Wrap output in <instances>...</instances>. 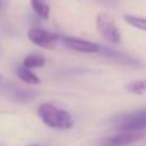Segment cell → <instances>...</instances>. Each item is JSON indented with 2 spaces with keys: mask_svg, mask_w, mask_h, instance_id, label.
I'll list each match as a JSON object with an SVG mask.
<instances>
[{
  "mask_svg": "<svg viewBox=\"0 0 146 146\" xmlns=\"http://www.w3.org/2000/svg\"><path fill=\"white\" fill-rule=\"evenodd\" d=\"M127 90L135 95H145L146 94V79L135 80L127 84Z\"/></svg>",
  "mask_w": 146,
  "mask_h": 146,
  "instance_id": "cell-12",
  "label": "cell"
},
{
  "mask_svg": "<svg viewBox=\"0 0 146 146\" xmlns=\"http://www.w3.org/2000/svg\"><path fill=\"white\" fill-rule=\"evenodd\" d=\"M0 7H1V0H0Z\"/></svg>",
  "mask_w": 146,
  "mask_h": 146,
  "instance_id": "cell-16",
  "label": "cell"
},
{
  "mask_svg": "<svg viewBox=\"0 0 146 146\" xmlns=\"http://www.w3.org/2000/svg\"><path fill=\"white\" fill-rule=\"evenodd\" d=\"M144 136L143 131H121V133L102 139L97 146H128L140 140Z\"/></svg>",
  "mask_w": 146,
  "mask_h": 146,
  "instance_id": "cell-5",
  "label": "cell"
},
{
  "mask_svg": "<svg viewBox=\"0 0 146 146\" xmlns=\"http://www.w3.org/2000/svg\"><path fill=\"white\" fill-rule=\"evenodd\" d=\"M99 52L103 56H105L106 58H110L111 60L123 64V65L133 66V67H140V66L144 65L139 59H137V58H135V57H132V56H130L125 52H122V51H119V50H115V49H112V48L100 47Z\"/></svg>",
  "mask_w": 146,
  "mask_h": 146,
  "instance_id": "cell-7",
  "label": "cell"
},
{
  "mask_svg": "<svg viewBox=\"0 0 146 146\" xmlns=\"http://www.w3.org/2000/svg\"><path fill=\"white\" fill-rule=\"evenodd\" d=\"M17 76L25 83L27 84H39L40 79L38 78L36 74H34L30 68L25 66H19L17 68Z\"/></svg>",
  "mask_w": 146,
  "mask_h": 146,
  "instance_id": "cell-9",
  "label": "cell"
},
{
  "mask_svg": "<svg viewBox=\"0 0 146 146\" xmlns=\"http://www.w3.org/2000/svg\"><path fill=\"white\" fill-rule=\"evenodd\" d=\"M96 25L98 32L104 39L112 43H119L121 41V33L117 26L115 25L113 18L107 14L99 13L96 16Z\"/></svg>",
  "mask_w": 146,
  "mask_h": 146,
  "instance_id": "cell-3",
  "label": "cell"
},
{
  "mask_svg": "<svg viewBox=\"0 0 146 146\" xmlns=\"http://www.w3.org/2000/svg\"><path fill=\"white\" fill-rule=\"evenodd\" d=\"M27 146H41V145H36V144H31V145H27Z\"/></svg>",
  "mask_w": 146,
  "mask_h": 146,
  "instance_id": "cell-14",
  "label": "cell"
},
{
  "mask_svg": "<svg viewBox=\"0 0 146 146\" xmlns=\"http://www.w3.org/2000/svg\"><path fill=\"white\" fill-rule=\"evenodd\" d=\"M27 38L30 39V41L32 43H34L41 48L54 49L59 39V35L54 32H49L47 30L40 29V27H33V29L29 30Z\"/></svg>",
  "mask_w": 146,
  "mask_h": 146,
  "instance_id": "cell-4",
  "label": "cell"
},
{
  "mask_svg": "<svg viewBox=\"0 0 146 146\" xmlns=\"http://www.w3.org/2000/svg\"><path fill=\"white\" fill-rule=\"evenodd\" d=\"M123 19L129 25H131V26H133L138 30L146 31V18L135 16V15H123Z\"/></svg>",
  "mask_w": 146,
  "mask_h": 146,
  "instance_id": "cell-13",
  "label": "cell"
},
{
  "mask_svg": "<svg viewBox=\"0 0 146 146\" xmlns=\"http://www.w3.org/2000/svg\"><path fill=\"white\" fill-rule=\"evenodd\" d=\"M36 95V92L34 90H30V89H16L13 88L11 89V96L17 102H29L32 98H34Z\"/></svg>",
  "mask_w": 146,
  "mask_h": 146,
  "instance_id": "cell-11",
  "label": "cell"
},
{
  "mask_svg": "<svg viewBox=\"0 0 146 146\" xmlns=\"http://www.w3.org/2000/svg\"><path fill=\"white\" fill-rule=\"evenodd\" d=\"M62 42L66 48L79 51V52H87V54L99 52V49H100V46H98L97 43L81 39V38H75V36H63Z\"/></svg>",
  "mask_w": 146,
  "mask_h": 146,
  "instance_id": "cell-6",
  "label": "cell"
},
{
  "mask_svg": "<svg viewBox=\"0 0 146 146\" xmlns=\"http://www.w3.org/2000/svg\"><path fill=\"white\" fill-rule=\"evenodd\" d=\"M1 79H2V75H1V74H0V81H1Z\"/></svg>",
  "mask_w": 146,
  "mask_h": 146,
  "instance_id": "cell-15",
  "label": "cell"
},
{
  "mask_svg": "<svg viewBox=\"0 0 146 146\" xmlns=\"http://www.w3.org/2000/svg\"><path fill=\"white\" fill-rule=\"evenodd\" d=\"M36 112L39 117L42 120V122L50 128L66 130V129H71L74 124L68 112L60 110L52 104H48V103L41 104L38 107Z\"/></svg>",
  "mask_w": 146,
  "mask_h": 146,
  "instance_id": "cell-1",
  "label": "cell"
},
{
  "mask_svg": "<svg viewBox=\"0 0 146 146\" xmlns=\"http://www.w3.org/2000/svg\"><path fill=\"white\" fill-rule=\"evenodd\" d=\"M31 1V7L33 11L39 16L41 19H48L49 18V13H50V7L47 2V0H30Z\"/></svg>",
  "mask_w": 146,
  "mask_h": 146,
  "instance_id": "cell-8",
  "label": "cell"
},
{
  "mask_svg": "<svg viewBox=\"0 0 146 146\" xmlns=\"http://www.w3.org/2000/svg\"><path fill=\"white\" fill-rule=\"evenodd\" d=\"M114 123L119 131H143L146 129V110L116 116Z\"/></svg>",
  "mask_w": 146,
  "mask_h": 146,
  "instance_id": "cell-2",
  "label": "cell"
},
{
  "mask_svg": "<svg viewBox=\"0 0 146 146\" xmlns=\"http://www.w3.org/2000/svg\"><path fill=\"white\" fill-rule=\"evenodd\" d=\"M46 64V58L40 54H30L23 59V66L27 68L42 67Z\"/></svg>",
  "mask_w": 146,
  "mask_h": 146,
  "instance_id": "cell-10",
  "label": "cell"
}]
</instances>
